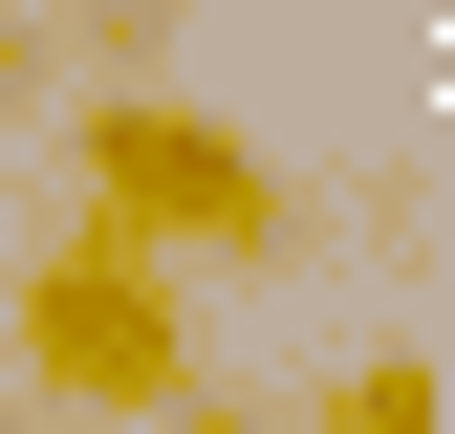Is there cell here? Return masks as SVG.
Returning <instances> with one entry per match:
<instances>
[{
  "instance_id": "obj_1",
  "label": "cell",
  "mask_w": 455,
  "mask_h": 434,
  "mask_svg": "<svg viewBox=\"0 0 455 434\" xmlns=\"http://www.w3.org/2000/svg\"><path fill=\"white\" fill-rule=\"evenodd\" d=\"M66 152H87V217L152 239V261H282V239H304L282 152L239 131V108H196V87H87Z\"/></svg>"
},
{
  "instance_id": "obj_2",
  "label": "cell",
  "mask_w": 455,
  "mask_h": 434,
  "mask_svg": "<svg viewBox=\"0 0 455 434\" xmlns=\"http://www.w3.org/2000/svg\"><path fill=\"white\" fill-rule=\"evenodd\" d=\"M22 391L152 434V413L196 391V304H174V261L108 239V217H87V239H44V261H22Z\"/></svg>"
},
{
  "instance_id": "obj_3",
  "label": "cell",
  "mask_w": 455,
  "mask_h": 434,
  "mask_svg": "<svg viewBox=\"0 0 455 434\" xmlns=\"http://www.w3.org/2000/svg\"><path fill=\"white\" fill-rule=\"evenodd\" d=\"M304 434H455V391H434V348H412V326H390V348L325 369V413H304Z\"/></svg>"
},
{
  "instance_id": "obj_4",
  "label": "cell",
  "mask_w": 455,
  "mask_h": 434,
  "mask_svg": "<svg viewBox=\"0 0 455 434\" xmlns=\"http://www.w3.org/2000/svg\"><path fill=\"white\" fill-rule=\"evenodd\" d=\"M66 44H87V66H152V44H174V0H87Z\"/></svg>"
},
{
  "instance_id": "obj_5",
  "label": "cell",
  "mask_w": 455,
  "mask_h": 434,
  "mask_svg": "<svg viewBox=\"0 0 455 434\" xmlns=\"http://www.w3.org/2000/svg\"><path fill=\"white\" fill-rule=\"evenodd\" d=\"M44 66H66V44H44V22H0V108H44Z\"/></svg>"
},
{
  "instance_id": "obj_6",
  "label": "cell",
  "mask_w": 455,
  "mask_h": 434,
  "mask_svg": "<svg viewBox=\"0 0 455 434\" xmlns=\"http://www.w3.org/2000/svg\"><path fill=\"white\" fill-rule=\"evenodd\" d=\"M0 434H87V413H44V391H22V413H0Z\"/></svg>"
}]
</instances>
